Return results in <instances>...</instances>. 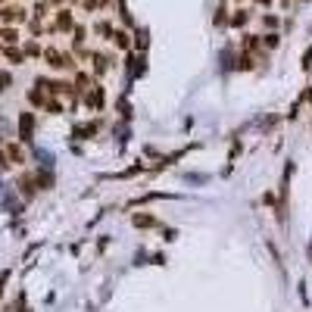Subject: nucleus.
Returning a JSON list of instances; mask_svg holds the SVG:
<instances>
[{"label": "nucleus", "instance_id": "nucleus-34", "mask_svg": "<svg viewBox=\"0 0 312 312\" xmlns=\"http://www.w3.org/2000/svg\"><path fill=\"white\" fill-rule=\"evenodd\" d=\"M0 56H3V41H0Z\"/></svg>", "mask_w": 312, "mask_h": 312}, {"label": "nucleus", "instance_id": "nucleus-1", "mask_svg": "<svg viewBox=\"0 0 312 312\" xmlns=\"http://www.w3.org/2000/svg\"><path fill=\"white\" fill-rule=\"evenodd\" d=\"M44 63H47L53 72H75L78 63L72 53H63L60 47H44Z\"/></svg>", "mask_w": 312, "mask_h": 312}, {"label": "nucleus", "instance_id": "nucleus-32", "mask_svg": "<svg viewBox=\"0 0 312 312\" xmlns=\"http://www.w3.org/2000/svg\"><path fill=\"white\" fill-rule=\"evenodd\" d=\"M281 6H284V9H291V6H294V0H281Z\"/></svg>", "mask_w": 312, "mask_h": 312}, {"label": "nucleus", "instance_id": "nucleus-6", "mask_svg": "<svg viewBox=\"0 0 312 312\" xmlns=\"http://www.w3.org/2000/svg\"><path fill=\"white\" fill-rule=\"evenodd\" d=\"M103 100H106V94H103V85L100 82H94V85H91L88 91H85V106L88 109H103Z\"/></svg>", "mask_w": 312, "mask_h": 312}, {"label": "nucleus", "instance_id": "nucleus-7", "mask_svg": "<svg viewBox=\"0 0 312 312\" xmlns=\"http://www.w3.org/2000/svg\"><path fill=\"white\" fill-rule=\"evenodd\" d=\"M34 134V115L31 112H19V144H28Z\"/></svg>", "mask_w": 312, "mask_h": 312}, {"label": "nucleus", "instance_id": "nucleus-33", "mask_svg": "<svg viewBox=\"0 0 312 312\" xmlns=\"http://www.w3.org/2000/svg\"><path fill=\"white\" fill-rule=\"evenodd\" d=\"M256 3H262V6H269V3H272V0H256Z\"/></svg>", "mask_w": 312, "mask_h": 312}, {"label": "nucleus", "instance_id": "nucleus-4", "mask_svg": "<svg viewBox=\"0 0 312 312\" xmlns=\"http://www.w3.org/2000/svg\"><path fill=\"white\" fill-rule=\"evenodd\" d=\"M240 50L250 53V56H259V60H269V53H265V47H262V34H244Z\"/></svg>", "mask_w": 312, "mask_h": 312}, {"label": "nucleus", "instance_id": "nucleus-14", "mask_svg": "<svg viewBox=\"0 0 312 312\" xmlns=\"http://www.w3.org/2000/svg\"><path fill=\"white\" fill-rule=\"evenodd\" d=\"M94 31L100 34L103 41H112V31H115V28H112V22H109V19H100V22H94Z\"/></svg>", "mask_w": 312, "mask_h": 312}, {"label": "nucleus", "instance_id": "nucleus-11", "mask_svg": "<svg viewBox=\"0 0 312 312\" xmlns=\"http://www.w3.org/2000/svg\"><path fill=\"white\" fill-rule=\"evenodd\" d=\"M109 44H115V50H128V47H131V34L125 31V28H115Z\"/></svg>", "mask_w": 312, "mask_h": 312}, {"label": "nucleus", "instance_id": "nucleus-24", "mask_svg": "<svg viewBox=\"0 0 312 312\" xmlns=\"http://www.w3.org/2000/svg\"><path fill=\"white\" fill-rule=\"evenodd\" d=\"M234 66H237V69H244V72H250V69H253V56L240 50V53H237V63H234Z\"/></svg>", "mask_w": 312, "mask_h": 312}, {"label": "nucleus", "instance_id": "nucleus-30", "mask_svg": "<svg viewBox=\"0 0 312 312\" xmlns=\"http://www.w3.org/2000/svg\"><path fill=\"white\" fill-rule=\"evenodd\" d=\"M47 6H56V9H60V6H66V0H47Z\"/></svg>", "mask_w": 312, "mask_h": 312}, {"label": "nucleus", "instance_id": "nucleus-27", "mask_svg": "<svg viewBox=\"0 0 312 312\" xmlns=\"http://www.w3.org/2000/svg\"><path fill=\"white\" fill-rule=\"evenodd\" d=\"M19 188H22V194H25V197H31V194H34V178L25 175V178L19 181Z\"/></svg>", "mask_w": 312, "mask_h": 312}, {"label": "nucleus", "instance_id": "nucleus-37", "mask_svg": "<svg viewBox=\"0 0 312 312\" xmlns=\"http://www.w3.org/2000/svg\"><path fill=\"white\" fill-rule=\"evenodd\" d=\"M237 3H240V0H237Z\"/></svg>", "mask_w": 312, "mask_h": 312}, {"label": "nucleus", "instance_id": "nucleus-5", "mask_svg": "<svg viewBox=\"0 0 312 312\" xmlns=\"http://www.w3.org/2000/svg\"><path fill=\"white\" fill-rule=\"evenodd\" d=\"M91 69H94V78H100V75H106L109 69H112V56L109 53H100V50H91Z\"/></svg>", "mask_w": 312, "mask_h": 312}, {"label": "nucleus", "instance_id": "nucleus-23", "mask_svg": "<svg viewBox=\"0 0 312 312\" xmlns=\"http://www.w3.org/2000/svg\"><path fill=\"white\" fill-rule=\"evenodd\" d=\"M281 44V38H278V31H269V34H262V47H269V50H275Z\"/></svg>", "mask_w": 312, "mask_h": 312}, {"label": "nucleus", "instance_id": "nucleus-26", "mask_svg": "<svg viewBox=\"0 0 312 312\" xmlns=\"http://www.w3.org/2000/svg\"><path fill=\"white\" fill-rule=\"evenodd\" d=\"M28 31H31V38H41V34L47 31V28H44V22H38V19H28Z\"/></svg>", "mask_w": 312, "mask_h": 312}, {"label": "nucleus", "instance_id": "nucleus-21", "mask_svg": "<svg viewBox=\"0 0 312 312\" xmlns=\"http://www.w3.org/2000/svg\"><path fill=\"white\" fill-rule=\"evenodd\" d=\"M44 112H50V115H60V112H66V106H63V100H60V97H50L47 103H44Z\"/></svg>", "mask_w": 312, "mask_h": 312}, {"label": "nucleus", "instance_id": "nucleus-9", "mask_svg": "<svg viewBox=\"0 0 312 312\" xmlns=\"http://www.w3.org/2000/svg\"><path fill=\"white\" fill-rule=\"evenodd\" d=\"M0 41H3V47H19V41H22L19 25H3L0 28Z\"/></svg>", "mask_w": 312, "mask_h": 312}, {"label": "nucleus", "instance_id": "nucleus-31", "mask_svg": "<svg viewBox=\"0 0 312 312\" xmlns=\"http://www.w3.org/2000/svg\"><path fill=\"white\" fill-rule=\"evenodd\" d=\"M112 6V0H100V9H109Z\"/></svg>", "mask_w": 312, "mask_h": 312}, {"label": "nucleus", "instance_id": "nucleus-29", "mask_svg": "<svg viewBox=\"0 0 312 312\" xmlns=\"http://www.w3.org/2000/svg\"><path fill=\"white\" fill-rule=\"evenodd\" d=\"M134 47H137V50H144V47H147V34H141V31L134 34Z\"/></svg>", "mask_w": 312, "mask_h": 312}, {"label": "nucleus", "instance_id": "nucleus-19", "mask_svg": "<svg viewBox=\"0 0 312 312\" xmlns=\"http://www.w3.org/2000/svg\"><path fill=\"white\" fill-rule=\"evenodd\" d=\"M131 222H134V228H153V225H156V218L150 215V212H137Z\"/></svg>", "mask_w": 312, "mask_h": 312}, {"label": "nucleus", "instance_id": "nucleus-12", "mask_svg": "<svg viewBox=\"0 0 312 312\" xmlns=\"http://www.w3.org/2000/svg\"><path fill=\"white\" fill-rule=\"evenodd\" d=\"M3 60H6V66H22L25 53H22V47H3Z\"/></svg>", "mask_w": 312, "mask_h": 312}, {"label": "nucleus", "instance_id": "nucleus-15", "mask_svg": "<svg viewBox=\"0 0 312 312\" xmlns=\"http://www.w3.org/2000/svg\"><path fill=\"white\" fill-rule=\"evenodd\" d=\"M91 85H94V78H91L88 72H75V94H85Z\"/></svg>", "mask_w": 312, "mask_h": 312}, {"label": "nucleus", "instance_id": "nucleus-22", "mask_svg": "<svg viewBox=\"0 0 312 312\" xmlns=\"http://www.w3.org/2000/svg\"><path fill=\"white\" fill-rule=\"evenodd\" d=\"M281 25V19L275 16V13H262V28H269V31H278Z\"/></svg>", "mask_w": 312, "mask_h": 312}, {"label": "nucleus", "instance_id": "nucleus-25", "mask_svg": "<svg viewBox=\"0 0 312 312\" xmlns=\"http://www.w3.org/2000/svg\"><path fill=\"white\" fill-rule=\"evenodd\" d=\"M13 88V72L9 69H0V91H9Z\"/></svg>", "mask_w": 312, "mask_h": 312}, {"label": "nucleus", "instance_id": "nucleus-20", "mask_svg": "<svg viewBox=\"0 0 312 312\" xmlns=\"http://www.w3.org/2000/svg\"><path fill=\"white\" fill-rule=\"evenodd\" d=\"M97 128H100L97 122H85V125H78V128H75V137H94Z\"/></svg>", "mask_w": 312, "mask_h": 312}, {"label": "nucleus", "instance_id": "nucleus-10", "mask_svg": "<svg viewBox=\"0 0 312 312\" xmlns=\"http://www.w3.org/2000/svg\"><path fill=\"white\" fill-rule=\"evenodd\" d=\"M28 103H31V106L34 109H44V103H47L50 97H47V91H44V88H38V85H34V88H28Z\"/></svg>", "mask_w": 312, "mask_h": 312}, {"label": "nucleus", "instance_id": "nucleus-36", "mask_svg": "<svg viewBox=\"0 0 312 312\" xmlns=\"http://www.w3.org/2000/svg\"><path fill=\"white\" fill-rule=\"evenodd\" d=\"M3 3H9V0H0V6H3Z\"/></svg>", "mask_w": 312, "mask_h": 312}, {"label": "nucleus", "instance_id": "nucleus-13", "mask_svg": "<svg viewBox=\"0 0 312 312\" xmlns=\"http://www.w3.org/2000/svg\"><path fill=\"white\" fill-rule=\"evenodd\" d=\"M85 41H88V28L75 22V28H72V50H82V47H85Z\"/></svg>", "mask_w": 312, "mask_h": 312}, {"label": "nucleus", "instance_id": "nucleus-2", "mask_svg": "<svg viewBox=\"0 0 312 312\" xmlns=\"http://www.w3.org/2000/svg\"><path fill=\"white\" fill-rule=\"evenodd\" d=\"M0 22L3 25H22V22H28V9L19 3H3L0 6Z\"/></svg>", "mask_w": 312, "mask_h": 312}, {"label": "nucleus", "instance_id": "nucleus-16", "mask_svg": "<svg viewBox=\"0 0 312 312\" xmlns=\"http://www.w3.org/2000/svg\"><path fill=\"white\" fill-rule=\"evenodd\" d=\"M22 53H25V56H31V60H38V56H44V47H41V44L38 41H25V44H22Z\"/></svg>", "mask_w": 312, "mask_h": 312}, {"label": "nucleus", "instance_id": "nucleus-28", "mask_svg": "<svg viewBox=\"0 0 312 312\" xmlns=\"http://www.w3.org/2000/svg\"><path fill=\"white\" fill-rule=\"evenodd\" d=\"M82 6L88 9V13H97V9H100V0H82Z\"/></svg>", "mask_w": 312, "mask_h": 312}, {"label": "nucleus", "instance_id": "nucleus-17", "mask_svg": "<svg viewBox=\"0 0 312 312\" xmlns=\"http://www.w3.org/2000/svg\"><path fill=\"white\" fill-rule=\"evenodd\" d=\"M250 22V13L247 9H234V13H231V19H228V25H234V28H244Z\"/></svg>", "mask_w": 312, "mask_h": 312}, {"label": "nucleus", "instance_id": "nucleus-18", "mask_svg": "<svg viewBox=\"0 0 312 312\" xmlns=\"http://www.w3.org/2000/svg\"><path fill=\"white\" fill-rule=\"evenodd\" d=\"M47 16H50V6H47V0H38V3H34V9H31V19L44 22Z\"/></svg>", "mask_w": 312, "mask_h": 312}, {"label": "nucleus", "instance_id": "nucleus-3", "mask_svg": "<svg viewBox=\"0 0 312 312\" xmlns=\"http://www.w3.org/2000/svg\"><path fill=\"white\" fill-rule=\"evenodd\" d=\"M53 31H63V34H72V28H75V13L69 6H60L53 13V25H50Z\"/></svg>", "mask_w": 312, "mask_h": 312}, {"label": "nucleus", "instance_id": "nucleus-35", "mask_svg": "<svg viewBox=\"0 0 312 312\" xmlns=\"http://www.w3.org/2000/svg\"><path fill=\"white\" fill-rule=\"evenodd\" d=\"M0 291H3V278H0Z\"/></svg>", "mask_w": 312, "mask_h": 312}, {"label": "nucleus", "instance_id": "nucleus-8", "mask_svg": "<svg viewBox=\"0 0 312 312\" xmlns=\"http://www.w3.org/2000/svg\"><path fill=\"white\" fill-rule=\"evenodd\" d=\"M3 156H6L9 166H25V150H22V144H16V141H9L3 147Z\"/></svg>", "mask_w": 312, "mask_h": 312}]
</instances>
